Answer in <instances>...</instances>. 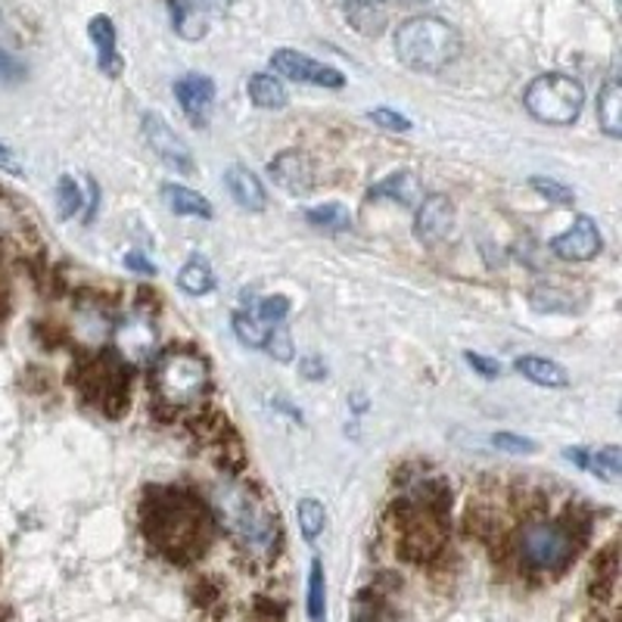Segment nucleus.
<instances>
[{"label":"nucleus","mask_w":622,"mask_h":622,"mask_svg":"<svg viewBox=\"0 0 622 622\" xmlns=\"http://www.w3.org/2000/svg\"><path fill=\"white\" fill-rule=\"evenodd\" d=\"M149 542L168 557H193L209 542V513L184 492H159L147 504Z\"/></svg>","instance_id":"1"},{"label":"nucleus","mask_w":622,"mask_h":622,"mask_svg":"<svg viewBox=\"0 0 622 622\" xmlns=\"http://www.w3.org/2000/svg\"><path fill=\"white\" fill-rule=\"evenodd\" d=\"M396 56L414 73H442L460 56V35L440 16H414L396 32Z\"/></svg>","instance_id":"2"},{"label":"nucleus","mask_w":622,"mask_h":622,"mask_svg":"<svg viewBox=\"0 0 622 622\" xmlns=\"http://www.w3.org/2000/svg\"><path fill=\"white\" fill-rule=\"evenodd\" d=\"M212 511L219 517L221 526L231 532L246 551L268 554L275 548L277 535H280L277 520L243 486H231V482L219 486L212 495Z\"/></svg>","instance_id":"3"},{"label":"nucleus","mask_w":622,"mask_h":622,"mask_svg":"<svg viewBox=\"0 0 622 622\" xmlns=\"http://www.w3.org/2000/svg\"><path fill=\"white\" fill-rule=\"evenodd\" d=\"M149 386L159 396V402L171 408H190L200 404L209 392V365L197 352L187 348H168L156 355L153 370H149Z\"/></svg>","instance_id":"4"},{"label":"nucleus","mask_w":622,"mask_h":622,"mask_svg":"<svg viewBox=\"0 0 622 622\" xmlns=\"http://www.w3.org/2000/svg\"><path fill=\"white\" fill-rule=\"evenodd\" d=\"M582 103H586L582 85L560 73L538 75L523 93V107L530 110L532 119L545 125H573L582 112Z\"/></svg>","instance_id":"5"},{"label":"nucleus","mask_w":622,"mask_h":622,"mask_svg":"<svg viewBox=\"0 0 622 622\" xmlns=\"http://www.w3.org/2000/svg\"><path fill=\"white\" fill-rule=\"evenodd\" d=\"M517 551H520L523 567L532 573H560L569 564L576 542L557 523H530L520 532Z\"/></svg>","instance_id":"6"},{"label":"nucleus","mask_w":622,"mask_h":622,"mask_svg":"<svg viewBox=\"0 0 622 622\" xmlns=\"http://www.w3.org/2000/svg\"><path fill=\"white\" fill-rule=\"evenodd\" d=\"M271 69L290 81H299V85H314V88H343L346 85V75L333 66H324L311 56L299 54V51H275L271 54Z\"/></svg>","instance_id":"7"},{"label":"nucleus","mask_w":622,"mask_h":622,"mask_svg":"<svg viewBox=\"0 0 622 622\" xmlns=\"http://www.w3.org/2000/svg\"><path fill=\"white\" fill-rule=\"evenodd\" d=\"M144 137H147L149 149L159 156V163L168 165V168H175L178 175H193V156H190V147L184 144L175 131L165 125L163 115H156V112H147V115H144Z\"/></svg>","instance_id":"8"},{"label":"nucleus","mask_w":622,"mask_h":622,"mask_svg":"<svg viewBox=\"0 0 622 622\" xmlns=\"http://www.w3.org/2000/svg\"><path fill=\"white\" fill-rule=\"evenodd\" d=\"M455 227V206L445 193H430L418 202V219H414V234L423 246H440L448 240Z\"/></svg>","instance_id":"9"},{"label":"nucleus","mask_w":622,"mask_h":622,"mask_svg":"<svg viewBox=\"0 0 622 622\" xmlns=\"http://www.w3.org/2000/svg\"><path fill=\"white\" fill-rule=\"evenodd\" d=\"M604 240H601V231L598 224L588 219V215H579L573 221V227H567L560 237L551 240V253L564 262H588L601 253Z\"/></svg>","instance_id":"10"},{"label":"nucleus","mask_w":622,"mask_h":622,"mask_svg":"<svg viewBox=\"0 0 622 622\" xmlns=\"http://www.w3.org/2000/svg\"><path fill=\"white\" fill-rule=\"evenodd\" d=\"M268 175L275 178L280 190H287L290 197H309L314 187V168H311L309 156L299 149H287L280 153L275 163L268 165Z\"/></svg>","instance_id":"11"},{"label":"nucleus","mask_w":622,"mask_h":622,"mask_svg":"<svg viewBox=\"0 0 622 622\" xmlns=\"http://www.w3.org/2000/svg\"><path fill=\"white\" fill-rule=\"evenodd\" d=\"M175 97L181 103L184 115L193 125H206L209 122V110L215 103V81L209 75H184L175 81Z\"/></svg>","instance_id":"12"},{"label":"nucleus","mask_w":622,"mask_h":622,"mask_svg":"<svg viewBox=\"0 0 622 622\" xmlns=\"http://www.w3.org/2000/svg\"><path fill=\"white\" fill-rule=\"evenodd\" d=\"M115 343H119V352H122V358H134V362H141V358H149L153 355V348H156V324L149 321L147 314H129L119 330H115Z\"/></svg>","instance_id":"13"},{"label":"nucleus","mask_w":622,"mask_h":622,"mask_svg":"<svg viewBox=\"0 0 622 622\" xmlns=\"http://www.w3.org/2000/svg\"><path fill=\"white\" fill-rule=\"evenodd\" d=\"M88 32H91L93 47H97V66H100V73L110 75V78H119L122 69H125V63H122V54H119V37H115L112 19L93 16Z\"/></svg>","instance_id":"14"},{"label":"nucleus","mask_w":622,"mask_h":622,"mask_svg":"<svg viewBox=\"0 0 622 622\" xmlns=\"http://www.w3.org/2000/svg\"><path fill=\"white\" fill-rule=\"evenodd\" d=\"M564 455H567V460L579 464L582 470L595 474L598 479H604V482H610V486H617V482H620V474H622L620 445H607V448H598V452H586V448H567Z\"/></svg>","instance_id":"15"},{"label":"nucleus","mask_w":622,"mask_h":622,"mask_svg":"<svg viewBox=\"0 0 622 622\" xmlns=\"http://www.w3.org/2000/svg\"><path fill=\"white\" fill-rule=\"evenodd\" d=\"M224 184H227V190H231V197L237 200L240 209H246V212H262V209L268 206V193H265L262 181H258L249 168L231 165V168L224 171Z\"/></svg>","instance_id":"16"},{"label":"nucleus","mask_w":622,"mask_h":622,"mask_svg":"<svg viewBox=\"0 0 622 622\" xmlns=\"http://www.w3.org/2000/svg\"><path fill=\"white\" fill-rule=\"evenodd\" d=\"M513 370L535 386H548V389H567L569 386L567 370L557 365V362L542 358V355H523V358H517V362H513Z\"/></svg>","instance_id":"17"},{"label":"nucleus","mask_w":622,"mask_h":622,"mask_svg":"<svg viewBox=\"0 0 622 622\" xmlns=\"http://www.w3.org/2000/svg\"><path fill=\"white\" fill-rule=\"evenodd\" d=\"M163 202L175 215H190V219H212V202L202 193L181 187V184H165Z\"/></svg>","instance_id":"18"},{"label":"nucleus","mask_w":622,"mask_h":622,"mask_svg":"<svg viewBox=\"0 0 622 622\" xmlns=\"http://www.w3.org/2000/svg\"><path fill=\"white\" fill-rule=\"evenodd\" d=\"M384 197L392 202H402V206H414L421 200V184L411 171H396L377 187H370V200H384Z\"/></svg>","instance_id":"19"},{"label":"nucleus","mask_w":622,"mask_h":622,"mask_svg":"<svg viewBox=\"0 0 622 622\" xmlns=\"http://www.w3.org/2000/svg\"><path fill=\"white\" fill-rule=\"evenodd\" d=\"M598 122L610 137H622V88L617 78H607L598 91Z\"/></svg>","instance_id":"20"},{"label":"nucleus","mask_w":622,"mask_h":622,"mask_svg":"<svg viewBox=\"0 0 622 622\" xmlns=\"http://www.w3.org/2000/svg\"><path fill=\"white\" fill-rule=\"evenodd\" d=\"M246 91H249V100L256 103L258 110H284L287 107V88L277 81L275 75L268 73H256L249 78V85H246Z\"/></svg>","instance_id":"21"},{"label":"nucleus","mask_w":622,"mask_h":622,"mask_svg":"<svg viewBox=\"0 0 622 622\" xmlns=\"http://www.w3.org/2000/svg\"><path fill=\"white\" fill-rule=\"evenodd\" d=\"M171 3V25L187 41H197L206 35V16H202L197 0H168Z\"/></svg>","instance_id":"22"},{"label":"nucleus","mask_w":622,"mask_h":622,"mask_svg":"<svg viewBox=\"0 0 622 622\" xmlns=\"http://www.w3.org/2000/svg\"><path fill=\"white\" fill-rule=\"evenodd\" d=\"M178 287H181L187 296H206L212 287H215V275L209 268V262L202 256H193L178 275Z\"/></svg>","instance_id":"23"},{"label":"nucleus","mask_w":622,"mask_h":622,"mask_svg":"<svg viewBox=\"0 0 622 622\" xmlns=\"http://www.w3.org/2000/svg\"><path fill=\"white\" fill-rule=\"evenodd\" d=\"M306 219L309 224L314 227H321V231H333V234H343L352 227V215H348L346 206H340V202H327V206H314L306 212Z\"/></svg>","instance_id":"24"},{"label":"nucleus","mask_w":622,"mask_h":622,"mask_svg":"<svg viewBox=\"0 0 622 622\" xmlns=\"http://www.w3.org/2000/svg\"><path fill=\"white\" fill-rule=\"evenodd\" d=\"M296 517H299V530L306 535V542H314L327 526V513H324V504L318 498H302L296 504Z\"/></svg>","instance_id":"25"},{"label":"nucleus","mask_w":622,"mask_h":622,"mask_svg":"<svg viewBox=\"0 0 622 622\" xmlns=\"http://www.w3.org/2000/svg\"><path fill=\"white\" fill-rule=\"evenodd\" d=\"M234 333H237V340L243 346L249 348H262L268 343V330L258 324L256 318H249V314H234Z\"/></svg>","instance_id":"26"},{"label":"nucleus","mask_w":622,"mask_h":622,"mask_svg":"<svg viewBox=\"0 0 622 622\" xmlns=\"http://www.w3.org/2000/svg\"><path fill=\"white\" fill-rule=\"evenodd\" d=\"M309 613L314 622H324V567H321V560H311Z\"/></svg>","instance_id":"27"},{"label":"nucleus","mask_w":622,"mask_h":622,"mask_svg":"<svg viewBox=\"0 0 622 622\" xmlns=\"http://www.w3.org/2000/svg\"><path fill=\"white\" fill-rule=\"evenodd\" d=\"M56 202H59V215H63V219H73L75 212L81 209V190H78L75 178L63 175V178L56 181Z\"/></svg>","instance_id":"28"},{"label":"nucleus","mask_w":622,"mask_h":622,"mask_svg":"<svg viewBox=\"0 0 622 622\" xmlns=\"http://www.w3.org/2000/svg\"><path fill=\"white\" fill-rule=\"evenodd\" d=\"M532 190L538 193V197H545L551 206H569V202L576 200V193L569 190L567 184L560 181H551V178H530Z\"/></svg>","instance_id":"29"},{"label":"nucleus","mask_w":622,"mask_h":622,"mask_svg":"<svg viewBox=\"0 0 622 622\" xmlns=\"http://www.w3.org/2000/svg\"><path fill=\"white\" fill-rule=\"evenodd\" d=\"M256 311L265 324L277 327V324H284V318L290 314V299H287V296H268V299H262V302H258Z\"/></svg>","instance_id":"30"},{"label":"nucleus","mask_w":622,"mask_h":622,"mask_svg":"<svg viewBox=\"0 0 622 622\" xmlns=\"http://www.w3.org/2000/svg\"><path fill=\"white\" fill-rule=\"evenodd\" d=\"M492 445L501 452H511V455H535L538 452V442L517 436V433H495Z\"/></svg>","instance_id":"31"},{"label":"nucleus","mask_w":622,"mask_h":622,"mask_svg":"<svg viewBox=\"0 0 622 622\" xmlns=\"http://www.w3.org/2000/svg\"><path fill=\"white\" fill-rule=\"evenodd\" d=\"M374 125H380V129L386 131H411V119H404L402 112L396 110H386V107H380V110H374L370 115H367Z\"/></svg>","instance_id":"32"},{"label":"nucleus","mask_w":622,"mask_h":622,"mask_svg":"<svg viewBox=\"0 0 622 622\" xmlns=\"http://www.w3.org/2000/svg\"><path fill=\"white\" fill-rule=\"evenodd\" d=\"M265 346H271L280 362H290L293 358V343H290V330L284 327V324H277L275 330H268V343Z\"/></svg>","instance_id":"33"},{"label":"nucleus","mask_w":622,"mask_h":622,"mask_svg":"<svg viewBox=\"0 0 622 622\" xmlns=\"http://www.w3.org/2000/svg\"><path fill=\"white\" fill-rule=\"evenodd\" d=\"M464 362L474 367L476 374H482L486 380H492V377L501 374V365L492 362V358H486V355H479V352H464Z\"/></svg>","instance_id":"34"},{"label":"nucleus","mask_w":622,"mask_h":622,"mask_svg":"<svg viewBox=\"0 0 622 622\" xmlns=\"http://www.w3.org/2000/svg\"><path fill=\"white\" fill-rule=\"evenodd\" d=\"M125 268H131V271H137V275H147V277L156 275V265H153L149 258L141 256V253H129V256H125Z\"/></svg>","instance_id":"35"},{"label":"nucleus","mask_w":622,"mask_h":622,"mask_svg":"<svg viewBox=\"0 0 622 622\" xmlns=\"http://www.w3.org/2000/svg\"><path fill=\"white\" fill-rule=\"evenodd\" d=\"M0 168H3V171H13V175H19V171H22L7 144H0Z\"/></svg>","instance_id":"36"},{"label":"nucleus","mask_w":622,"mask_h":622,"mask_svg":"<svg viewBox=\"0 0 622 622\" xmlns=\"http://www.w3.org/2000/svg\"><path fill=\"white\" fill-rule=\"evenodd\" d=\"M10 75H19V63L0 51V78H10Z\"/></svg>","instance_id":"37"},{"label":"nucleus","mask_w":622,"mask_h":622,"mask_svg":"<svg viewBox=\"0 0 622 622\" xmlns=\"http://www.w3.org/2000/svg\"><path fill=\"white\" fill-rule=\"evenodd\" d=\"M7 306H10V296H7V284H3V277H0V324H3V318H7Z\"/></svg>","instance_id":"38"},{"label":"nucleus","mask_w":622,"mask_h":622,"mask_svg":"<svg viewBox=\"0 0 622 622\" xmlns=\"http://www.w3.org/2000/svg\"><path fill=\"white\" fill-rule=\"evenodd\" d=\"M352 10H358V7H365V10H374V7H380L384 0H346Z\"/></svg>","instance_id":"39"},{"label":"nucleus","mask_w":622,"mask_h":622,"mask_svg":"<svg viewBox=\"0 0 622 622\" xmlns=\"http://www.w3.org/2000/svg\"><path fill=\"white\" fill-rule=\"evenodd\" d=\"M302 370H306L309 377H314V380H321V377H324V370H318V362H314V358H311V362H306V365H302Z\"/></svg>","instance_id":"40"},{"label":"nucleus","mask_w":622,"mask_h":622,"mask_svg":"<svg viewBox=\"0 0 622 622\" xmlns=\"http://www.w3.org/2000/svg\"><path fill=\"white\" fill-rule=\"evenodd\" d=\"M355 622H374V617H367V610H358V617H355Z\"/></svg>","instance_id":"41"},{"label":"nucleus","mask_w":622,"mask_h":622,"mask_svg":"<svg viewBox=\"0 0 622 622\" xmlns=\"http://www.w3.org/2000/svg\"><path fill=\"white\" fill-rule=\"evenodd\" d=\"M212 3H224V0H212Z\"/></svg>","instance_id":"42"}]
</instances>
